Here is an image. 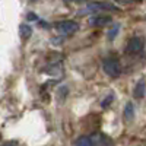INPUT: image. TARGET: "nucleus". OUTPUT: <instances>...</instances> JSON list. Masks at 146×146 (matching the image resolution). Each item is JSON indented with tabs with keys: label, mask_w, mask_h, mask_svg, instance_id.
<instances>
[{
	"label": "nucleus",
	"mask_w": 146,
	"mask_h": 146,
	"mask_svg": "<svg viewBox=\"0 0 146 146\" xmlns=\"http://www.w3.org/2000/svg\"><path fill=\"white\" fill-rule=\"evenodd\" d=\"M102 69L104 72L110 78H118L120 73H121V66H120V62L114 57H108L107 60H104L102 63Z\"/></svg>",
	"instance_id": "1"
},
{
	"label": "nucleus",
	"mask_w": 146,
	"mask_h": 146,
	"mask_svg": "<svg viewBox=\"0 0 146 146\" xmlns=\"http://www.w3.org/2000/svg\"><path fill=\"white\" fill-rule=\"evenodd\" d=\"M56 29L62 35H72L79 29V25L75 21H60L56 23Z\"/></svg>",
	"instance_id": "2"
},
{
	"label": "nucleus",
	"mask_w": 146,
	"mask_h": 146,
	"mask_svg": "<svg viewBox=\"0 0 146 146\" xmlns=\"http://www.w3.org/2000/svg\"><path fill=\"white\" fill-rule=\"evenodd\" d=\"M143 47H145V40L140 38V36H133L127 42L126 51L129 54H136V53H140L143 50Z\"/></svg>",
	"instance_id": "3"
},
{
	"label": "nucleus",
	"mask_w": 146,
	"mask_h": 146,
	"mask_svg": "<svg viewBox=\"0 0 146 146\" xmlns=\"http://www.w3.org/2000/svg\"><path fill=\"white\" fill-rule=\"evenodd\" d=\"M145 91H146V82L143 79H140L136 83L135 91H133V95H135V98H143V96H145Z\"/></svg>",
	"instance_id": "4"
},
{
	"label": "nucleus",
	"mask_w": 146,
	"mask_h": 146,
	"mask_svg": "<svg viewBox=\"0 0 146 146\" xmlns=\"http://www.w3.org/2000/svg\"><path fill=\"white\" fill-rule=\"evenodd\" d=\"M89 9H92V10H117V7H114L113 5H110V3H105V2L91 3Z\"/></svg>",
	"instance_id": "5"
},
{
	"label": "nucleus",
	"mask_w": 146,
	"mask_h": 146,
	"mask_svg": "<svg viewBox=\"0 0 146 146\" xmlns=\"http://www.w3.org/2000/svg\"><path fill=\"white\" fill-rule=\"evenodd\" d=\"M111 22V18L110 16H95V18H92L91 19V25H94V27H105V25H108V23Z\"/></svg>",
	"instance_id": "6"
},
{
	"label": "nucleus",
	"mask_w": 146,
	"mask_h": 146,
	"mask_svg": "<svg viewBox=\"0 0 146 146\" xmlns=\"http://www.w3.org/2000/svg\"><path fill=\"white\" fill-rule=\"evenodd\" d=\"M31 35H32V28L29 25H21L19 27V36L22 40H29L31 38Z\"/></svg>",
	"instance_id": "7"
},
{
	"label": "nucleus",
	"mask_w": 146,
	"mask_h": 146,
	"mask_svg": "<svg viewBox=\"0 0 146 146\" xmlns=\"http://www.w3.org/2000/svg\"><path fill=\"white\" fill-rule=\"evenodd\" d=\"M133 115H135V107H133L131 102H127V105L124 108V117H126V120H131Z\"/></svg>",
	"instance_id": "8"
},
{
	"label": "nucleus",
	"mask_w": 146,
	"mask_h": 146,
	"mask_svg": "<svg viewBox=\"0 0 146 146\" xmlns=\"http://www.w3.org/2000/svg\"><path fill=\"white\" fill-rule=\"evenodd\" d=\"M118 28H120L118 25H114V27H113V29H111V31L108 32V38H111V40H113L114 36H115V34L118 32Z\"/></svg>",
	"instance_id": "9"
},
{
	"label": "nucleus",
	"mask_w": 146,
	"mask_h": 146,
	"mask_svg": "<svg viewBox=\"0 0 146 146\" xmlns=\"http://www.w3.org/2000/svg\"><path fill=\"white\" fill-rule=\"evenodd\" d=\"M113 98H114V95H108L107 98H105V101L102 102V107H107L110 102H113Z\"/></svg>",
	"instance_id": "10"
},
{
	"label": "nucleus",
	"mask_w": 146,
	"mask_h": 146,
	"mask_svg": "<svg viewBox=\"0 0 146 146\" xmlns=\"http://www.w3.org/2000/svg\"><path fill=\"white\" fill-rule=\"evenodd\" d=\"M67 3H80V2H85V0H64Z\"/></svg>",
	"instance_id": "11"
},
{
	"label": "nucleus",
	"mask_w": 146,
	"mask_h": 146,
	"mask_svg": "<svg viewBox=\"0 0 146 146\" xmlns=\"http://www.w3.org/2000/svg\"><path fill=\"white\" fill-rule=\"evenodd\" d=\"M117 2H118V3H131L133 0H117Z\"/></svg>",
	"instance_id": "12"
}]
</instances>
